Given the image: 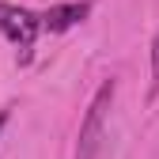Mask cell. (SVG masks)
Segmentation results:
<instances>
[{
	"mask_svg": "<svg viewBox=\"0 0 159 159\" xmlns=\"http://www.w3.org/2000/svg\"><path fill=\"white\" fill-rule=\"evenodd\" d=\"M114 91H117V84L106 80V84L98 87V95L91 98L87 117H84V125H80L76 159H95L98 155V148H102V125H106V114H110V102H114Z\"/></svg>",
	"mask_w": 159,
	"mask_h": 159,
	"instance_id": "6da1fadb",
	"label": "cell"
},
{
	"mask_svg": "<svg viewBox=\"0 0 159 159\" xmlns=\"http://www.w3.org/2000/svg\"><path fill=\"white\" fill-rule=\"evenodd\" d=\"M0 30H4L19 49H30L34 34L42 30L38 27V15H30L27 8H15V4H0Z\"/></svg>",
	"mask_w": 159,
	"mask_h": 159,
	"instance_id": "7a4b0ae2",
	"label": "cell"
},
{
	"mask_svg": "<svg viewBox=\"0 0 159 159\" xmlns=\"http://www.w3.org/2000/svg\"><path fill=\"white\" fill-rule=\"evenodd\" d=\"M87 11H91L87 0H76V4H57V8H49L42 19H38V27H42V30H53V34H61V30L76 27Z\"/></svg>",
	"mask_w": 159,
	"mask_h": 159,
	"instance_id": "3957f363",
	"label": "cell"
},
{
	"mask_svg": "<svg viewBox=\"0 0 159 159\" xmlns=\"http://www.w3.org/2000/svg\"><path fill=\"white\" fill-rule=\"evenodd\" d=\"M152 95H159V34L152 42Z\"/></svg>",
	"mask_w": 159,
	"mask_h": 159,
	"instance_id": "277c9868",
	"label": "cell"
},
{
	"mask_svg": "<svg viewBox=\"0 0 159 159\" xmlns=\"http://www.w3.org/2000/svg\"><path fill=\"white\" fill-rule=\"evenodd\" d=\"M4 121H8V114H4V110H0V129H4Z\"/></svg>",
	"mask_w": 159,
	"mask_h": 159,
	"instance_id": "5b68a950",
	"label": "cell"
}]
</instances>
